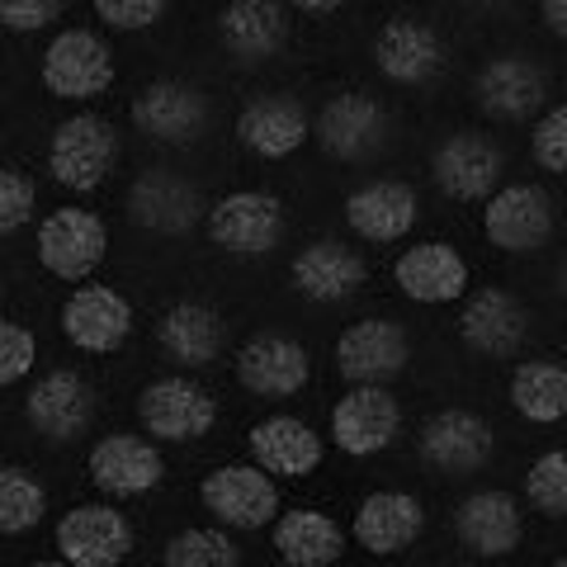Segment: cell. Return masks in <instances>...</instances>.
<instances>
[{"label": "cell", "instance_id": "8fae6325", "mask_svg": "<svg viewBox=\"0 0 567 567\" xmlns=\"http://www.w3.org/2000/svg\"><path fill=\"white\" fill-rule=\"evenodd\" d=\"M529 336V312L525 303L502 284H483V289L464 293L458 308V341L483 360H511Z\"/></svg>", "mask_w": 567, "mask_h": 567}, {"label": "cell", "instance_id": "5bb4252c", "mask_svg": "<svg viewBox=\"0 0 567 567\" xmlns=\"http://www.w3.org/2000/svg\"><path fill=\"white\" fill-rule=\"evenodd\" d=\"M402 431V406L383 383H360L331 406V445L350 458L383 454Z\"/></svg>", "mask_w": 567, "mask_h": 567}, {"label": "cell", "instance_id": "603a6c76", "mask_svg": "<svg viewBox=\"0 0 567 567\" xmlns=\"http://www.w3.org/2000/svg\"><path fill=\"white\" fill-rule=\"evenodd\" d=\"M24 416L39 435L58 440V445H71V440L85 435L95 421V388L85 383L76 369H52V374H43L29 388Z\"/></svg>", "mask_w": 567, "mask_h": 567}, {"label": "cell", "instance_id": "2e32d148", "mask_svg": "<svg viewBox=\"0 0 567 567\" xmlns=\"http://www.w3.org/2000/svg\"><path fill=\"white\" fill-rule=\"evenodd\" d=\"M128 218L142 227V233L185 237L189 227H199L208 218V204L185 175L152 166L128 185Z\"/></svg>", "mask_w": 567, "mask_h": 567}, {"label": "cell", "instance_id": "4dcf8cb0", "mask_svg": "<svg viewBox=\"0 0 567 567\" xmlns=\"http://www.w3.org/2000/svg\"><path fill=\"white\" fill-rule=\"evenodd\" d=\"M270 539H275V554L289 567H336L346 554V529L317 506L279 511V520L270 525Z\"/></svg>", "mask_w": 567, "mask_h": 567}, {"label": "cell", "instance_id": "cb8c5ba5", "mask_svg": "<svg viewBox=\"0 0 567 567\" xmlns=\"http://www.w3.org/2000/svg\"><path fill=\"white\" fill-rule=\"evenodd\" d=\"M289 279H293V289L303 293L308 303H346V298H354L364 289L369 265L350 241L317 237L293 256Z\"/></svg>", "mask_w": 567, "mask_h": 567}, {"label": "cell", "instance_id": "7402d4cb", "mask_svg": "<svg viewBox=\"0 0 567 567\" xmlns=\"http://www.w3.org/2000/svg\"><path fill=\"white\" fill-rule=\"evenodd\" d=\"M312 137V118L303 110V100L289 91H270L246 100V110L237 114V142L260 162H284Z\"/></svg>", "mask_w": 567, "mask_h": 567}, {"label": "cell", "instance_id": "f546056e", "mask_svg": "<svg viewBox=\"0 0 567 567\" xmlns=\"http://www.w3.org/2000/svg\"><path fill=\"white\" fill-rule=\"evenodd\" d=\"M218 39L237 62H270L289 48V14L279 0H227Z\"/></svg>", "mask_w": 567, "mask_h": 567}, {"label": "cell", "instance_id": "f1b7e54d", "mask_svg": "<svg viewBox=\"0 0 567 567\" xmlns=\"http://www.w3.org/2000/svg\"><path fill=\"white\" fill-rule=\"evenodd\" d=\"M246 450H251V464H260L270 477H308L322 468V435L284 412L256 421L246 431Z\"/></svg>", "mask_w": 567, "mask_h": 567}, {"label": "cell", "instance_id": "d4e9b609", "mask_svg": "<svg viewBox=\"0 0 567 567\" xmlns=\"http://www.w3.org/2000/svg\"><path fill=\"white\" fill-rule=\"evenodd\" d=\"M85 468H91V483L104 496H142V492L162 487L166 458H162V450H156L147 435L114 431V435L95 440L91 458H85Z\"/></svg>", "mask_w": 567, "mask_h": 567}, {"label": "cell", "instance_id": "74e56055", "mask_svg": "<svg viewBox=\"0 0 567 567\" xmlns=\"http://www.w3.org/2000/svg\"><path fill=\"white\" fill-rule=\"evenodd\" d=\"M33 204H39V185H33L24 171L0 166V237L20 233L33 218Z\"/></svg>", "mask_w": 567, "mask_h": 567}, {"label": "cell", "instance_id": "ffe728a7", "mask_svg": "<svg viewBox=\"0 0 567 567\" xmlns=\"http://www.w3.org/2000/svg\"><path fill=\"white\" fill-rule=\"evenodd\" d=\"M393 284L412 303L440 308V303H464V293L473 289V275H468V260L450 241H416L393 260Z\"/></svg>", "mask_w": 567, "mask_h": 567}, {"label": "cell", "instance_id": "484cf974", "mask_svg": "<svg viewBox=\"0 0 567 567\" xmlns=\"http://www.w3.org/2000/svg\"><path fill=\"white\" fill-rule=\"evenodd\" d=\"M454 535L477 558H506V554H516L525 539V511L516 496L502 487L473 492L454 511Z\"/></svg>", "mask_w": 567, "mask_h": 567}, {"label": "cell", "instance_id": "8d00e7d4", "mask_svg": "<svg viewBox=\"0 0 567 567\" xmlns=\"http://www.w3.org/2000/svg\"><path fill=\"white\" fill-rule=\"evenodd\" d=\"M529 152H535V166H539V171L567 175V100L535 118V133H529Z\"/></svg>", "mask_w": 567, "mask_h": 567}, {"label": "cell", "instance_id": "e0dca14e", "mask_svg": "<svg viewBox=\"0 0 567 567\" xmlns=\"http://www.w3.org/2000/svg\"><path fill=\"white\" fill-rule=\"evenodd\" d=\"M62 336L81 354H114L133 336V303L110 284H76L62 303Z\"/></svg>", "mask_w": 567, "mask_h": 567}, {"label": "cell", "instance_id": "5b68a950", "mask_svg": "<svg viewBox=\"0 0 567 567\" xmlns=\"http://www.w3.org/2000/svg\"><path fill=\"white\" fill-rule=\"evenodd\" d=\"M204 223L213 246H223L227 256H270L284 241L289 213H284V199L270 189H233L208 208Z\"/></svg>", "mask_w": 567, "mask_h": 567}, {"label": "cell", "instance_id": "ac0fdd59", "mask_svg": "<svg viewBox=\"0 0 567 567\" xmlns=\"http://www.w3.org/2000/svg\"><path fill=\"white\" fill-rule=\"evenodd\" d=\"M133 128L147 133L152 142L189 147L208 128V95L189 81H171V76L147 81L133 95Z\"/></svg>", "mask_w": 567, "mask_h": 567}, {"label": "cell", "instance_id": "44dd1931", "mask_svg": "<svg viewBox=\"0 0 567 567\" xmlns=\"http://www.w3.org/2000/svg\"><path fill=\"white\" fill-rule=\"evenodd\" d=\"M374 66L393 85H431L445 71V39L412 14H393L374 33Z\"/></svg>", "mask_w": 567, "mask_h": 567}, {"label": "cell", "instance_id": "d6986e66", "mask_svg": "<svg viewBox=\"0 0 567 567\" xmlns=\"http://www.w3.org/2000/svg\"><path fill=\"white\" fill-rule=\"evenodd\" d=\"M308 379H312V360H308V350L298 346L293 336L260 331L237 350V383L251 398L284 402V398L303 393Z\"/></svg>", "mask_w": 567, "mask_h": 567}, {"label": "cell", "instance_id": "4316f807", "mask_svg": "<svg viewBox=\"0 0 567 567\" xmlns=\"http://www.w3.org/2000/svg\"><path fill=\"white\" fill-rule=\"evenodd\" d=\"M421 199L406 181H369L360 189L346 194V223L360 241L374 246H393L416 227Z\"/></svg>", "mask_w": 567, "mask_h": 567}, {"label": "cell", "instance_id": "3957f363", "mask_svg": "<svg viewBox=\"0 0 567 567\" xmlns=\"http://www.w3.org/2000/svg\"><path fill=\"white\" fill-rule=\"evenodd\" d=\"M39 76H43V91L71 100V104H85L104 95L114 85V48L100 39L91 29H62L58 39L43 48V62H39Z\"/></svg>", "mask_w": 567, "mask_h": 567}, {"label": "cell", "instance_id": "9a60e30c", "mask_svg": "<svg viewBox=\"0 0 567 567\" xmlns=\"http://www.w3.org/2000/svg\"><path fill=\"white\" fill-rule=\"evenodd\" d=\"M416 450L435 473L464 477V473H477V468L492 464L496 435H492L487 416L468 412V406H445V412H435L431 421L421 425Z\"/></svg>", "mask_w": 567, "mask_h": 567}, {"label": "cell", "instance_id": "7bdbcfd3", "mask_svg": "<svg viewBox=\"0 0 567 567\" xmlns=\"http://www.w3.org/2000/svg\"><path fill=\"white\" fill-rule=\"evenodd\" d=\"M293 10H303V14H336L346 6V0H289Z\"/></svg>", "mask_w": 567, "mask_h": 567}, {"label": "cell", "instance_id": "52a82bcc", "mask_svg": "<svg viewBox=\"0 0 567 567\" xmlns=\"http://www.w3.org/2000/svg\"><path fill=\"white\" fill-rule=\"evenodd\" d=\"M199 502L227 529H265L279 520V483L260 464H223L199 483Z\"/></svg>", "mask_w": 567, "mask_h": 567}, {"label": "cell", "instance_id": "d6a6232c", "mask_svg": "<svg viewBox=\"0 0 567 567\" xmlns=\"http://www.w3.org/2000/svg\"><path fill=\"white\" fill-rule=\"evenodd\" d=\"M511 406L535 425L567 421V364L554 360V354L520 360L511 369Z\"/></svg>", "mask_w": 567, "mask_h": 567}, {"label": "cell", "instance_id": "4fadbf2b", "mask_svg": "<svg viewBox=\"0 0 567 567\" xmlns=\"http://www.w3.org/2000/svg\"><path fill=\"white\" fill-rule=\"evenodd\" d=\"M406 360H412V341L402 322H388V317H360L336 336V374L350 388L398 379Z\"/></svg>", "mask_w": 567, "mask_h": 567}, {"label": "cell", "instance_id": "ee69618b", "mask_svg": "<svg viewBox=\"0 0 567 567\" xmlns=\"http://www.w3.org/2000/svg\"><path fill=\"white\" fill-rule=\"evenodd\" d=\"M558 293H563V303H567V260H563V270H558Z\"/></svg>", "mask_w": 567, "mask_h": 567}, {"label": "cell", "instance_id": "7c38bea8", "mask_svg": "<svg viewBox=\"0 0 567 567\" xmlns=\"http://www.w3.org/2000/svg\"><path fill=\"white\" fill-rule=\"evenodd\" d=\"M312 137L331 162H369L388 142V110L364 91H341L312 118Z\"/></svg>", "mask_w": 567, "mask_h": 567}, {"label": "cell", "instance_id": "ba28073f", "mask_svg": "<svg viewBox=\"0 0 567 567\" xmlns=\"http://www.w3.org/2000/svg\"><path fill=\"white\" fill-rule=\"evenodd\" d=\"M473 100L496 123H525L548 104V71L525 52H496L477 66Z\"/></svg>", "mask_w": 567, "mask_h": 567}, {"label": "cell", "instance_id": "d590c367", "mask_svg": "<svg viewBox=\"0 0 567 567\" xmlns=\"http://www.w3.org/2000/svg\"><path fill=\"white\" fill-rule=\"evenodd\" d=\"M525 502L548 520H567V450H544L525 473Z\"/></svg>", "mask_w": 567, "mask_h": 567}, {"label": "cell", "instance_id": "60d3db41", "mask_svg": "<svg viewBox=\"0 0 567 567\" xmlns=\"http://www.w3.org/2000/svg\"><path fill=\"white\" fill-rule=\"evenodd\" d=\"M66 10V0H0V24L10 33H39Z\"/></svg>", "mask_w": 567, "mask_h": 567}, {"label": "cell", "instance_id": "836d02e7", "mask_svg": "<svg viewBox=\"0 0 567 567\" xmlns=\"http://www.w3.org/2000/svg\"><path fill=\"white\" fill-rule=\"evenodd\" d=\"M48 516V492L29 468L0 464V535H29Z\"/></svg>", "mask_w": 567, "mask_h": 567}, {"label": "cell", "instance_id": "7a4b0ae2", "mask_svg": "<svg viewBox=\"0 0 567 567\" xmlns=\"http://www.w3.org/2000/svg\"><path fill=\"white\" fill-rule=\"evenodd\" d=\"M33 251H39V265L52 279L85 284L110 256V227L95 208H52L39 223Z\"/></svg>", "mask_w": 567, "mask_h": 567}, {"label": "cell", "instance_id": "30bf717a", "mask_svg": "<svg viewBox=\"0 0 567 567\" xmlns=\"http://www.w3.org/2000/svg\"><path fill=\"white\" fill-rule=\"evenodd\" d=\"M137 548V529L104 502L71 506L58 520V558L71 567H118Z\"/></svg>", "mask_w": 567, "mask_h": 567}, {"label": "cell", "instance_id": "f6af8a7d", "mask_svg": "<svg viewBox=\"0 0 567 567\" xmlns=\"http://www.w3.org/2000/svg\"><path fill=\"white\" fill-rule=\"evenodd\" d=\"M468 6H506V0H468Z\"/></svg>", "mask_w": 567, "mask_h": 567}, {"label": "cell", "instance_id": "6da1fadb", "mask_svg": "<svg viewBox=\"0 0 567 567\" xmlns=\"http://www.w3.org/2000/svg\"><path fill=\"white\" fill-rule=\"evenodd\" d=\"M118 162V133L110 118L100 114H71L52 128L48 142V171L52 181L71 194H91L95 185L110 181Z\"/></svg>", "mask_w": 567, "mask_h": 567}, {"label": "cell", "instance_id": "1f68e13d", "mask_svg": "<svg viewBox=\"0 0 567 567\" xmlns=\"http://www.w3.org/2000/svg\"><path fill=\"white\" fill-rule=\"evenodd\" d=\"M156 346L166 350L171 364L208 369L213 360H218V350H223V317L213 312L208 303L185 298V303H175V308L162 312V322H156Z\"/></svg>", "mask_w": 567, "mask_h": 567}, {"label": "cell", "instance_id": "9c48e42d", "mask_svg": "<svg viewBox=\"0 0 567 567\" xmlns=\"http://www.w3.org/2000/svg\"><path fill=\"white\" fill-rule=\"evenodd\" d=\"M483 233L506 256H529L548 246V237H554V199H548V189L529 181L502 185L483 208Z\"/></svg>", "mask_w": 567, "mask_h": 567}, {"label": "cell", "instance_id": "e575fe53", "mask_svg": "<svg viewBox=\"0 0 567 567\" xmlns=\"http://www.w3.org/2000/svg\"><path fill=\"white\" fill-rule=\"evenodd\" d=\"M162 567H241V548L233 544L227 529L189 525L166 544Z\"/></svg>", "mask_w": 567, "mask_h": 567}, {"label": "cell", "instance_id": "b9f144b4", "mask_svg": "<svg viewBox=\"0 0 567 567\" xmlns=\"http://www.w3.org/2000/svg\"><path fill=\"white\" fill-rule=\"evenodd\" d=\"M539 20H544V29L554 33V39L567 43V0H539Z\"/></svg>", "mask_w": 567, "mask_h": 567}, {"label": "cell", "instance_id": "f35d334b", "mask_svg": "<svg viewBox=\"0 0 567 567\" xmlns=\"http://www.w3.org/2000/svg\"><path fill=\"white\" fill-rule=\"evenodd\" d=\"M33 360H39V336H33L24 322H10V317H0V388L20 383Z\"/></svg>", "mask_w": 567, "mask_h": 567}, {"label": "cell", "instance_id": "bcb514c9", "mask_svg": "<svg viewBox=\"0 0 567 567\" xmlns=\"http://www.w3.org/2000/svg\"><path fill=\"white\" fill-rule=\"evenodd\" d=\"M29 567H71V563H62V558H58V563H29Z\"/></svg>", "mask_w": 567, "mask_h": 567}, {"label": "cell", "instance_id": "277c9868", "mask_svg": "<svg viewBox=\"0 0 567 567\" xmlns=\"http://www.w3.org/2000/svg\"><path fill=\"white\" fill-rule=\"evenodd\" d=\"M137 421L162 445H189V440H204L218 425V398L185 374H166L142 388Z\"/></svg>", "mask_w": 567, "mask_h": 567}, {"label": "cell", "instance_id": "8992f818", "mask_svg": "<svg viewBox=\"0 0 567 567\" xmlns=\"http://www.w3.org/2000/svg\"><path fill=\"white\" fill-rule=\"evenodd\" d=\"M502 171H506L502 142L473 128H454L431 156V181L454 204H477V199L487 204L502 189Z\"/></svg>", "mask_w": 567, "mask_h": 567}, {"label": "cell", "instance_id": "83f0119b", "mask_svg": "<svg viewBox=\"0 0 567 567\" xmlns=\"http://www.w3.org/2000/svg\"><path fill=\"white\" fill-rule=\"evenodd\" d=\"M421 529H425V511L412 492H369L360 511H354L350 535L360 539L364 554L398 558L421 539Z\"/></svg>", "mask_w": 567, "mask_h": 567}, {"label": "cell", "instance_id": "7dc6e473", "mask_svg": "<svg viewBox=\"0 0 567 567\" xmlns=\"http://www.w3.org/2000/svg\"><path fill=\"white\" fill-rule=\"evenodd\" d=\"M554 567H567V554H563V558H554Z\"/></svg>", "mask_w": 567, "mask_h": 567}, {"label": "cell", "instance_id": "ab89813d", "mask_svg": "<svg viewBox=\"0 0 567 567\" xmlns=\"http://www.w3.org/2000/svg\"><path fill=\"white\" fill-rule=\"evenodd\" d=\"M166 14V0H95V20L118 33H142Z\"/></svg>", "mask_w": 567, "mask_h": 567}]
</instances>
